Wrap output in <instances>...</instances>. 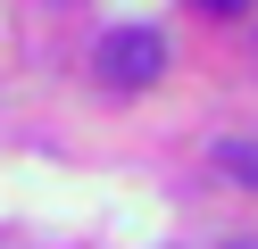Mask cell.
Wrapping results in <instances>:
<instances>
[{
	"label": "cell",
	"mask_w": 258,
	"mask_h": 249,
	"mask_svg": "<svg viewBox=\"0 0 258 249\" xmlns=\"http://www.w3.org/2000/svg\"><path fill=\"white\" fill-rule=\"evenodd\" d=\"M92 66H100L108 92H150L167 75V33L158 25H108L100 50H92Z\"/></svg>",
	"instance_id": "obj_1"
},
{
	"label": "cell",
	"mask_w": 258,
	"mask_h": 249,
	"mask_svg": "<svg viewBox=\"0 0 258 249\" xmlns=\"http://www.w3.org/2000/svg\"><path fill=\"white\" fill-rule=\"evenodd\" d=\"M217 166L241 183V191H258V141H241V133H233V141H217Z\"/></svg>",
	"instance_id": "obj_2"
},
{
	"label": "cell",
	"mask_w": 258,
	"mask_h": 249,
	"mask_svg": "<svg viewBox=\"0 0 258 249\" xmlns=\"http://www.w3.org/2000/svg\"><path fill=\"white\" fill-rule=\"evenodd\" d=\"M233 249H258V241H233Z\"/></svg>",
	"instance_id": "obj_3"
}]
</instances>
